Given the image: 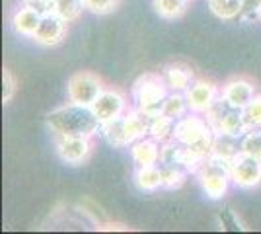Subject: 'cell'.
I'll list each match as a JSON object with an SVG mask.
<instances>
[{
  "label": "cell",
  "mask_w": 261,
  "mask_h": 234,
  "mask_svg": "<svg viewBox=\"0 0 261 234\" xmlns=\"http://www.w3.org/2000/svg\"><path fill=\"white\" fill-rule=\"evenodd\" d=\"M47 125L55 137H88L94 139L99 131L101 121L94 113L92 106H80L66 101L47 115Z\"/></svg>",
  "instance_id": "6da1fadb"
},
{
  "label": "cell",
  "mask_w": 261,
  "mask_h": 234,
  "mask_svg": "<svg viewBox=\"0 0 261 234\" xmlns=\"http://www.w3.org/2000/svg\"><path fill=\"white\" fill-rule=\"evenodd\" d=\"M168 94H170V88L164 82L162 72L160 74L148 72V74H142L133 84L130 98H133V106L139 108L141 112L148 115H158L162 113L164 100L168 98Z\"/></svg>",
  "instance_id": "7a4b0ae2"
},
{
  "label": "cell",
  "mask_w": 261,
  "mask_h": 234,
  "mask_svg": "<svg viewBox=\"0 0 261 234\" xmlns=\"http://www.w3.org/2000/svg\"><path fill=\"white\" fill-rule=\"evenodd\" d=\"M199 184L205 191L208 199L218 201L222 199L228 191L232 178H230V162L218 158V156H208L203 162V166L197 170Z\"/></svg>",
  "instance_id": "3957f363"
},
{
  "label": "cell",
  "mask_w": 261,
  "mask_h": 234,
  "mask_svg": "<svg viewBox=\"0 0 261 234\" xmlns=\"http://www.w3.org/2000/svg\"><path fill=\"white\" fill-rule=\"evenodd\" d=\"M205 117H207V121L211 123L213 131L217 135L244 137L250 131L248 125H246V119H244V110L234 108L222 96L213 103V108L205 113Z\"/></svg>",
  "instance_id": "277c9868"
},
{
  "label": "cell",
  "mask_w": 261,
  "mask_h": 234,
  "mask_svg": "<svg viewBox=\"0 0 261 234\" xmlns=\"http://www.w3.org/2000/svg\"><path fill=\"white\" fill-rule=\"evenodd\" d=\"M106 90L103 80L94 72H76L66 82V98L80 106H92L98 100V96Z\"/></svg>",
  "instance_id": "5b68a950"
},
{
  "label": "cell",
  "mask_w": 261,
  "mask_h": 234,
  "mask_svg": "<svg viewBox=\"0 0 261 234\" xmlns=\"http://www.w3.org/2000/svg\"><path fill=\"white\" fill-rule=\"evenodd\" d=\"M230 178L240 190H253L261 184V160L240 152L230 162Z\"/></svg>",
  "instance_id": "8992f818"
},
{
  "label": "cell",
  "mask_w": 261,
  "mask_h": 234,
  "mask_svg": "<svg viewBox=\"0 0 261 234\" xmlns=\"http://www.w3.org/2000/svg\"><path fill=\"white\" fill-rule=\"evenodd\" d=\"M92 110L101 123L113 121L129 112V101H127V96L119 90L106 88L98 96V100L92 103Z\"/></svg>",
  "instance_id": "52a82bcc"
},
{
  "label": "cell",
  "mask_w": 261,
  "mask_h": 234,
  "mask_svg": "<svg viewBox=\"0 0 261 234\" xmlns=\"http://www.w3.org/2000/svg\"><path fill=\"white\" fill-rule=\"evenodd\" d=\"M185 98H187V103H189V112L205 115L213 108V103L220 98V88L211 80L195 78L191 88L185 92Z\"/></svg>",
  "instance_id": "ba28073f"
},
{
  "label": "cell",
  "mask_w": 261,
  "mask_h": 234,
  "mask_svg": "<svg viewBox=\"0 0 261 234\" xmlns=\"http://www.w3.org/2000/svg\"><path fill=\"white\" fill-rule=\"evenodd\" d=\"M66 32H68V22H65L55 12H49V14H43V18H41V22L37 25L32 39L37 45L55 47V45H59L65 39Z\"/></svg>",
  "instance_id": "9c48e42d"
},
{
  "label": "cell",
  "mask_w": 261,
  "mask_h": 234,
  "mask_svg": "<svg viewBox=\"0 0 261 234\" xmlns=\"http://www.w3.org/2000/svg\"><path fill=\"white\" fill-rule=\"evenodd\" d=\"M57 152L66 164L78 166L92 154V139L88 137H57Z\"/></svg>",
  "instance_id": "30bf717a"
},
{
  "label": "cell",
  "mask_w": 261,
  "mask_h": 234,
  "mask_svg": "<svg viewBox=\"0 0 261 234\" xmlns=\"http://www.w3.org/2000/svg\"><path fill=\"white\" fill-rule=\"evenodd\" d=\"M220 96L228 103H232L234 108L244 110L257 94H255V86H253L251 80H248V78H232L220 88Z\"/></svg>",
  "instance_id": "8fae6325"
},
{
  "label": "cell",
  "mask_w": 261,
  "mask_h": 234,
  "mask_svg": "<svg viewBox=\"0 0 261 234\" xmlns=\"http://www.w3.org/2000/svg\"><path fill=\"white\" fill-rule=\"evenodd\" d=\"M160 150H162V143H158L152 137H144L129 145L130 158L137 164V168L160 164Z\"/></svg>",
  "instance_id": "7c38bea8"
},
{
  "label": "cell",
  "mask_w": 261,
  "mask_h": 234,
  "mask_svg": "<svg viewBox=\"0 0 261 234\" xmlns=\"http://www.w3.org/2000/svg\"><path fill=\"white\" fill-rule=\"evenodd\" d=\"M150 117L148 113L141 112L139 108H129V112L123 115V127H125V137H127V143L133 145L135 141L144 139L150 133Z\"/></svg>",
  "instance_id": "4fadbf2b"
},
{
  "label": "cell",
  "mask_w": 261,
  "mask_h": 234,
  "mask_svg": "<svg viewBox=\"0 0 261 234\" xmlns=\"http://www.w3.org/2000/svg\"><path fill=\"white\" fill-rule=\"evenodd\" d=\"M162 76L166 86L170 88V92H187L191 88V84L195 82L193 76V70L185 65L179 63H172V65H166L162 70Z\"/></svg>",
  "instance_id": "5bb4252c"
},
{
  "label": "cell",
  "mask_w": 261,
  "mask_h": 234,
  "mask_svg": "<svg viewBox=\"0 0 261 234\" xmlns=\"http://www.w3.org/2000/svg\"><path fill=\"white\" fill-rule=\"evenodd\" d=\"M41 18H43L41 12L33 10L30 6H23L22 4V8H18V10L14 12V16H12V30L18 35H23V37L32 39L35 30H37V25L41 22Z\"/></svg>",
  "instance_id": "9a60e30c"
},
{
  "label": "cell",
  "mask_w": 261,
  "mask_h": 234,
  "mask_svg": "<svg viewBox=\"0 0 261 234\" xmlns=\"http://www.w3.org/2000/svg\"><path fill=\"white\" fill-rule=\"evenodd\" d=\"M135 186L141 191H148V193L164 188L162 168H160V164L137 168V172H135Z\"/></svg>",
  "instance_id": "2e32d148"
},
{
  "label": "cell",
  "mask_w": 261,
  "mask_h": 234,
  "mask_svg": "<svg viewBox=\"0 0 261 234\" xmlns=\"http://www.w3.org/2000/svg\"><path fill=\"white\" fill-rule=\"evenodd\" d=\"M240 152H242V137H232V135H217L215 137L213 156L232 162Z\"/></svg>",
  "instance_id": "e0dca14e"
},
{
  "label": "cell",
  "mask_w": 261,
  "mask_h": 234,
  "mask_svg": "<svg viewBox=\"0 0 261 234\" xmlns=\"http://www.w3.org/2000/svg\"><path fill=\"white\" fill-rule=\"evenodd\" d=\"M98 135L108 143V145L115 146V148H125L129 146L127 137H125V127H123V117L113 119V121H103L99 125Z\"/></svg>",
  "instance_id": "ac0fdd59"
},
{
  "label": "cell",
  "mask_w": 261,
  "mask_h": 234,
  "mask_svg": "<svg viewBox=\"0 0 261 234\" xmlns=\"http://www.w3.org/2000/svg\"><path fill=\"white\" fill-rule=\"evenodd\" d=\"M211 12L218 20H236L244 14V2L242 0H207Z\"/></svg>",
  "instance_id": "d6986e66"
},
{
  "label": "cell",
  "mask_w": 261,
  "mask_h": 234,
  "mask_svg": "<svg viewBox=\"0 0 261 234\" xmlns=\"http://www.w3.org/2000/svg\"><path fill=\"white\" fill-rule=\"evenodd\" d=\"M162 113L166 117L177 121L179 117H184L189 113V103H187V98H185L184 92H170L168 98L164 100L162 106Z\"/></svg>",
  "instance_id": "ffe728a7"
},
{
  "label": "cell",
  "mask_w": 261,
  "mask_h": 234,
  "mask_svg": "<svg viewBox=\"0 0 261 234\" xmlns=\"http://www.w3.org/2000/svg\"><path fill=\"white\" fill-rule=\"evenodd\" d=\"M174 119L166 117L164 113L152 115L150 117V133H148V137L156 139L158 143H166V141H170L174 137Z\"/></svg>",
  "instance_id": "44dd1931"
},
{
  "label": "cell",
  "mask_w": 261,
  "mask_h": 234,
  "mask_svg": "<svg viewBox=\"0 0 261 234\" xmlns=\"http://www.w3.org/2000/svg\"><path fill=\"white\" fill-rule=\"evenodd\" d=\"M84 10H86L84 0H55L53 2V12L68 23L78 20Z\"/></svg>",
  "instance_id": "7402d4cb"
},
{
  "label": "cell",
  "mask_w": 261,
  "mask_h": 234,
  "mask_svg": "<svg viewBox=\"0 0 261 234\" xmlns=\"http://www.w3.org/2000/svg\"><path fill=\"white\" fill-rule=\"evenodd\" d=\"M187 6H189V0H154L156 12L166 20H175L184 16Z\"/></svg>",
  "instance_id": "603a6c76"
},
{
  "label": "cell",
  "mask_w": 261,
  "mask_h": 234,
  "mask_svg": "<svg viewBox=\"0 0 261 234\" xmlns=\"http://www.w3.org/2000/svg\"><path fill=\"white\" fill-rule=\"evenodd\" d=\"M162 168V178H164V188L166 190H175V188H181L187 178V170L184 166H166L160 164Z\"/></svg>",
  "instance_id": "cb8c5ba5"
},
{
  "label": "cell",
  "mask_w": 261,
  "mask_h": 234,
  "mask_svg": "<svg viewBox=\"0 0 261 234\" xmlns=\"http://www.w3.org/2000/svg\"><path fill=\"white\" fill-rule=\"evenodd\" d=\"M242 152L261 160V129H250L242 137Z\"/></svg>",
  "instance_id": "d4e9b609"
},
{
  "label": "cell",
  "mask_w": 261,
  "mask_h": 234,
  "mask_svg": "<svg viewBox=\"0 0 261 234\" xmlns=\"http://www.w3.org/2000/svg\"><path fill=\"white\" fill-rule=\"evenodd\" d=\"M244 119H246L248 129H261V94H257L244 108Z\"/></svg>",
  "instance_id": "484cf974"
},
{
  "label": "cell",
  "mask_w": 261,
  "mask_h": 234,
  "mask_svg": "<svg viewBox=\"0 0 261 234\" xmlns=\"http://www.w3.org/2000/svg\"><path fill=\"white\" fill-rule=\"evenodd\" d=\"M84 2H86V10L94 14H109L119 4V0H84Z\"/></svg>",
  "instance_id": "4316f807"
},
{
  "label": "cell",
  "mask_w": 261,
  "mask_h": 234,
  "mask_svg": "<svg viewBox=\"0 0 261 234\" xmlns=\"http://www.w3.org/2000/svg\"><path fill=\"white\" fill-rule=\"evenodd\" d=\"M2 84H4L2 100H4V103H8L12 100V96L16 94V78H14V74H12L8 68L2 70Z\"/></svg>",
  "instance_id": "83f0119b"
},
{
  "label": "cell",
  "mask_w": 261,
  "mask_h": 234,
  "mask_svg": "<svg viewBox=\"0 0 261 234\" xmlns=\"http://www.w3.org/2000/svg\"><path fill=\"white\" fill-rule=\"evenodd\" d=\"M53 2L55 0H22L23 6H30L33 10L41 12V14L53 12Z\"/></svg>",
  "instance_id": "f1b7e54d"
},
{
  "label": "cell",
  "mask_w": 261,
  "mask_h": 234,
  "mask_svg": "<svg viewBox=\"0 0 261 234\" xmlns=\"http://www.w3.org/2000/svg\"><path fill=\"white\" fill-rule=\"evenodd\" d=\"M242 2H244V14H250V16H259L261 0H242Z\"/></svg>",
  "instance_id": "f546056e"
},
{
  "label": "cell",
  "mask_w": 261,
  "mask_h": 234,
  "mask_svg": "<svg viewBox=\"0 0 261 234\" xmlns=\"http://www.w3.org/2000/svg\"><path fill=\"white\" fill-rule=\"evenodd\" d=\"M259 22H261V12H259Z\"/></svg>",
  "instance_id": "4dcf8cb0"
}]
</instances>
